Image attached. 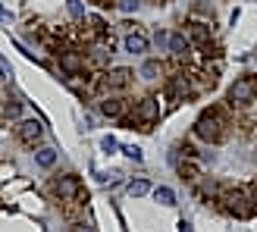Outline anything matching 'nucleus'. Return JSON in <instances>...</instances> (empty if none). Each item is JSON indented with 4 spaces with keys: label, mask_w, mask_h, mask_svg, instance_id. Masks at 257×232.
<instances>
[{
    "label": "nucleus",
    "mask_w": 257,
    "mask_h": 232,
    "mask_svg": "<svg viewBox=\"0 0 257 232\" xmlns=\"http://www.w3.org/2000/svg\"><path fill=\"white\" fill-rule=\"evenodd\" d=\"M229 132H232V116H229L226 107L213 104L207 110H201L198 123H195V135L198 138H204L207 145H223L229 138Z\"/></svg>",
    "instance_id": "f257e3e1"
},
{
    "label": "nucleus",
    "mask_w": 257,
    "mask_h": 232,
    "mask_svg": "<svg viewBox=\"0 0 257 232\" xmlns=\"http://www.w3.org/2000/svg\"><path fill=\"white\" fill-rule=\"evenodd\" d=\"M216 204H220L229 216H238V220H248V216L257 213V204H254V198H251L248 185H220Z\"/></svg>",
    "instance_id": "f03ea898"
},
{
    "label": "nucleus",
    "mask_w": 257,
    "mask_h": 232,
    "mask_svg": "<svg viewBox=\"0 0 257 232\" xmlns=\"http://www.w3.org/2000/svg\"><path fill=\"white\" fill-rule=\"evenodd\" d=\"M257 100V75L248 72V75H238V79L229 85L226 91V104L232 110H241V107H251Z\"/></svg>",
    "instance_id": "7ed1b4c3"
},
{
    "label": "nucleus",
    "mask_w": 257,
    "mask_h": 232,
    "mask_svg": "<svg viewBox=\"0 0 257 232\" xmlns=\"http://www.w3.org/2000/svg\"><path fill=\"white\" fill-rule=\"evenodd\" d=\"M50 195L57 198V204L60 201H82V204H88V191L79 182V176H72V173L57 176L54 182H50Z\"/></svg>",
    "instance_id": "20e7f679"
},
{
    "label": "nucleus",
    "mask_w": 257,
    "mask_h": 232,
    "mask_svg": "<svg viewBox=\"0 0 257 232\" xmlns=\"http://www.w3.org/2000/svg\"><path fill=\"white\" fill-rule=\"evenodd\" d=\"M198 94V85L191 82V75L188 72H176L166 79V97H170V104H182L185 97H195Z\"/></svg>",
    "instance_id": "39448f33"
},
{
    "label": "nucleus",
    "mask_w": 257,
    "mask_h": 232,
    "mask_svg": "<svg viewBox=\"0 0 257 232\" xmlns=\"http://www.w3.org/2000/svg\"><path fill=\"white\" fill-rule=\"evenodd\" d=\"M132 69H125V66H116V69H107V72H100L97 75V88L100 91H122V88L132 85Z\"/></svg>",
    "instance_id": "423d86ee"
},
{
    "label": "nucleus",
    "mask_w": 257,
    "mask_h": 232,
    "mask_svg": "<svg viewBox=\"0 0 257 232\" xmlns=\"http://www.w3.org/2000/svg\"><path fill=\"white\" fill-rule=\"evenodd\" d=\"M57 63H60V69L66 72V75H82V72L88 69V57L82 54V50H75V47L60 50V54H57Z\"/></svg>",
    "instance_id": "0eeeda50"
},
{
    "label": "nucleus",
    "mask_w": 257,
    "mask_h": 232,
    "mask_svg": "<svg viewBox=\"0 0 257 232\" xmlns=\"http://www.w3.org/2000/svg\"><path fill=\"white\" fill-rule=\"evenodd\" d=\"M41 135H44L41 120H22V123H16V141H19V145L35 148L38 141H41Z\"/></svg>",
    "instance_id": "6e6552de"
},
{
    "label": "nucleus",
    "mask_w": 257,
    "mask_h": 232,
    "mask_svg": "<svg viewBox=\"0 0 257 232\" xmlns=\"http://www.w3.org/2000/svg\"><path fill=\"white\" fill-rule=\"evenodd\" d=\"M185 35H188V41H191V44L204 47V44L210 41V22H195V19H191V22L185 25Z\"/></svg>",
    "instance_id": "1a4fd4ad"
},
{
    "label": "nucleus",
    "mask_w": 257,
    "mask_h": 232,
    "mask_svg": "<svg viewBox=\"0 0 257 232\" xmlns=\"http://www.w3.org/2000/svg\"><path fill=\"white\" fill-rule=\"evenodd\" d=\"M176 170H179V176H182L185 182H191V185L201 182V166L195 163V157H182V160L176 163Z\"/></svg>",
    "instance_id": "9d476101"
},
{
    "label": "nucleus",
    "mask_w": 257,
    "mask_h": 232,
    "mask_svg": "<svg viewBox=\"0 0 257 232\" xmlns=\"http://www.w3.org/2000/svg\"><path fill=\"white\" fill-rule=\"evenodd\" d=\"M100 113H104L107 120H122L125 116V100L122 97H104L100 100Z\"/></svg>",
    "instance_id": "9b49d317"
},
{
    "label": "nucleus",
    "mask_w": 257,
    "mask_h": 232,
    "mask_svg": "<svg viewBox=\"0 0 257 232\" xmlns=\"http://www.w3.org/2000/svg\"><path fill=\"white\" fill-rule=\"evenodd\" d=\"M125 50H128V54H135V57H141V54L148 50V35L128 32V35H125Z\"/></svg>",
    "instance_id": "f8f14e48"
},
{
    "label": "nucleus",
    "mask_w": 257,
    "mask_h": 232,
    "mask_svg": "<svg viewBox=\"0 0 257 232\" xmlns=\"http://www.w3.org/2000/svg\"><path fill=\"white\" fill-rule=\"evenodd\" d=\"M170 50H173L176 57H188V50H191L188 35H185V32H173V35H170Z\"/></svg>",
    "instance_id": "ddd939ff"
},
{
    "label": "nucleus",
    "mask_w": 257,
    "mask_h": 232,
    "mask_svg": "<svg viewBox=\"0 0 257 232\" xmlns=\"http://www.w3.org/2000/svg\"><path fill=\"white\" fill-rule=\"evenodd\" d=\"M154 198H157L160 204H166V207H173V204H176V191L166 188V185H160V188H154Z\"/></svg>",
    "instance_id": "4468645a"
},
{
    "label": "nucleus",
    "mask_w": 257,
    "mask_h": 232,
    "mask_svg": "<svg viewBox=\"0 0 257 232\" xmlns=\"http://www.w3.org/2000/svg\"><path fill=\"white\" fill-rule=\"evenodd\" d=\"M35 160H38V166H54L57 163V151L54 148H41L35 154Z\"/></svg>",
    "instance_id": "2eb2a0df"
},
{
    "label": "nucleus",
    "mask_w": 257,
    "mask_h": 232,
    "mask_svg": "<svg viewBox=\"0 0 257 232\" xmlns=\"http://www.w3.org/2000/svg\"><path fill=\"white\" fill-rule=\"evenodd\" d=\"M160 72H163V63H160V60H148L145 69H141V75H145V79H157Z\"/></svg>",
    "instance_id": "dca6fc26"
},
{
    "label": "nucleus",
    "mask_w": 257,
    "mask_h": 232,
    "mask_svg": "<svg viewBox=\"0 0 257 232\" xmlns=\"http://www.w3.org/2000/svg\"><path fill=\"white\" fill-rule=\"evenodd\" d=\"M148 191H151V185L145 182V179H138V182L128 185V195H132V198H141V195H148Z\"/></svg>",
    "instance_id": "f3484780"
},
{
    "label": "nucleus",
    "mask_w": 257,
    "mask_h": 232,
    "mask_svg": "<svg viewBox=\"0 0 257 232\" xmlns=\"http://www.w3.org/2000/svg\"><path fill=\"white\" fill-rule=\"evenodd\" d=\"M122 151H125V157H128V160H141V148L128 145V148H122Z\"/></svg>",
    "instance_id": "a211bd4d"
},
{
    "label": "nucleus",
    "mask_w": 257,
    "mask_h": 232,
    "mask_svg": "<svg viewBox=\"0 0 257 232\" xmlns=\"http://www.w3.org/2000/svg\"><path fill=\"white\" fill-rule=\"evenodd\" d=\"M116 7H119V10H125V13H132V10H138V0H119Z\"/></svg>",
    "instance_id": "6ab92c4d"
},
{
    "label": "nucleus",
    "mask_w": 257,
    "mask_h": 232,
    "mask_svg": "<svg viewBox=\"0 0 257 232\" xmlns=\"http://www.w3.org/2000/svg\"><path fill=\"white\" fill-rule=\"evenodd\" d=\"M91 4H94L97 10H107V7H116L119 0H91Z\"/></svg>",
    "instance_id": "aec40b11"
},
{
    "label": "nucleus",
    "mask_w": 257,
    "mask_h": 232,
    "mask_svg": "<svg viewBox=\"0 0 257 232\" xmlns=\"http://www.w3.org/2000/svg\"><path fill=\"white\" fill-rule=\"evenodd\" d=\"M72 232H97V229H94V226H88V223H75Z\"/></svg>",
    "instance_id": "412c9836"
},
{
    "label": "nucleus",
    "mask_w": 257,
    "mask_h": 232,
    "mask_svg": "<svg viewBox=\"0 0 257 232\" xmlns=\"http://www.w3.org/2000/svg\"><path fill=\"white\" fill-rule=\"evenodd\" d=\"M104 151H107V154L116 151V138H104Z\"/></svg>",
    "instance_id": "4be33fe9"
},
{
    "label": "nucleus",
    "mask_w": 257,
    "mask_h": 232,
    "mask_svg": "<svg viewBox=\"0 0 257 232\" xmlns=\"http://www.w3.org/2000/svg\"><path fill=\"white\" fill-rule=\"evenodd\" d=\"M248 191H251V198H254V204H257V182H251V185H248Z\"/></svg>",
    "instance_id": "5701e85b"
},
{
    "label": "nucleus",
    "mask_w": 257,
    "mask_h": 232,
    "mask_svg": "<svg viewBox=\"0 0 257 232\" xmlns=\"http://www.w3.org/2000/svg\"><path fill=\"white\" fill-rule=\"evenodd\" d=\"M179 232H191V223H185V220H182V223H179Z\"/></svg>",
    "instance_id": "b1692460"
},
{
    "label": "nucleus",
    "mask_w": 257,
    "mask_h": 232,
    "mask_svg": "<svg viewBox=\"0 0 257 232\" xmlns=\"http://www.w3.org/2000/svg\"><path fill=\"white\" fill-rule=\"evenodd\" d=\"M0 22H4V10H0Z\"/></svg>",
    "instance_id": "393cba45"
},
{
    "label": "nucleus",
    "mask_w": 257,
    "mask_h": 232,
    "mask_svg": "<svg viewBox=\"0 0 257 232\" xmlns=\"http://www.w3.org/2000/svg\"><path fill=\"white\" fill-rule=\"evenodd\" d=\"M157 4H170V0H157Z\"/></svg>",
    "instance_id": "a878e982"
}]
</instances>
